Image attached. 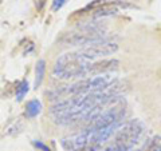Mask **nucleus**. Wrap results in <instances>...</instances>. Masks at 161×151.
<instances>
[{"label":"nucleus","mask_w":161,"mask_h":151,"mask_svg":"<svg viewBox=\"0 0 161 151\" xmlns=\"http://www.w3.org/2000/svg\"><path fill=\"white\" fill-rule=\"evenodd\" d=\"M92 62L85 59L78 51L69 52L59 56L55 62L53 70V75L57 79H86L87 78V67Z\"/></svg>","instance_id":"f257e3e1"},{"label":"nucleus","mask_w":161,"mask_h":151,"mask_svg":"<svg viewBox=\"0 0 161 151\" xmlns=\"http://www.w3.org/2000/svg\"><path fill=\"white\" fill-rule=\"evenodd\" d=\"M106 38V27L102 26V23L98 22H90L86 24L79 26L77 31L69 32L63 35L60 39V43L64 46H80L86 47L93 43L105 40Z\"/></svg>","instance_id":"f03ea898"},{"label":"nucleus","mask_w":161,"mask_h":151,"mask_svg":"<svg viewBox=\"0 0 161 151\" xmlns=\"http://www.w3.org/2000/svg\"><path fill=\"white\" fill-rule=\"evenodd\" d=\"M144 131V123L138 119L129 120L125 124H121L115 135V144L132 148Z\"/></svg>","instance_id":"7ed1b4c3"},{"label":"nucleus","mask_w":161,"mask_h":151,"mask_svg":"<svg viewBox=\"0 0 161 151\" xmlns=\"http://www.w3.org/2000/svg\"><path fill=\"white\" fill-rule=\"evenodd\" d=\"M117 51H118V44L109 39H105V40H101V42L90 44V46L82 47L78 52L85 59H87L89 62H94V60H98L103 56L113 55Z\"/></svg>","instance_id":"20e7f679"},{"label":"nucleus","mask_w":161,"mask_h":151,"mask_svg":"<svg viewBox=\"0 0 161 151\" xmlns=\"http://www.w3.org/2000/svg\"><path fill=\"white\" fill-rule=\"evenodd\" d=\"M119 62L117 59H98L89 64L87 67V78L97 76V75L112 74L118 68Z\"/></svg>","instance_id":"39448f33"},{"label":"nucleus","mask_w":161,"mask_h":151,"mask_svg":"<svg viewBox=\"0 0 161 151\" xmlns=\"http://www.w3.org/2000/svg\"><path fill=\"white\" fill-rule=\"evenodd\" d=\"M44 74H46V62L43 59L38 60L36 67H35V82H34V88L40 87L43 79H44Z\"/></svg>","instance_id":"423d86ee"},{"label":"nucleus","mask_w":161,"mask_h":151,"mask_svg":"<svg viewBox=\"0 0 161 151\" xmlns=\"http://www.w3.org/2000/svg\"><path fill=\"white\" fill-rule=\"evenodd\" d=\"M42 112V103L38 99H32L30 100L26 106V115L27 118H35Z\"/></svg>","instance_id":"0eeeda50"},{"label":"nucleus","mask_w":161,"mask_h":151,"mask_svg":"<svg viewBox=\"0 0 161 151\" xmlns=\"http://www.w3.org/2000/svg\"><path fill=\"white\" fill-rule=\"evenodd\" d=\"M28 90H30L28 82H27V80H22V82H20V84L18 86V88H16V100H18V102L23 100V98L27 95Z\"/></svg>","instance_id":"6e6552de"},{"label":"nucleus","mask_w":161,"mask_h":151,"mask_svg":"<svg viewBox=\"0 0 161 151\" xmlns=\"http://www.w3.org/2000/svg\"><path fill=\"white\" fill-rule=\"evenodd\" d=\"M66 2H67V0H54V2H53V6H51V9H53L54 12L59 11V9L62 8L64 4H66Z\"/></svg>","instance_id":"1a4fd4ad"},{"label":"nucleus","mask_w":161,"mask_h":151,"mask_svg":"<svg viewBox=\"0 0 161 151\" xmlns=\"http://www.w3.org/2000/svg\"><path fill=\"white\" fill-rule=\"evenodd\" d=\"M34 146H35V147H36V148H39L40 151H51V148H50L48 147V146H46V144H44V143H42V142H39V140H34Z\"/></svg>","instance_id":"9d476101"},{"label":"nucleus","mask_w":161,"mask_h":151,"mask_svg":"<svg viewBox=\"0 0 161 151\" xmlns=\"http://www.w3.org/2000/svg\"><path fill=\"white\" fill-rule=\"evenodd\" d=\"M46 3H47V0H35V7L38 8V11H42L44 6H46Z\"/></svg>","instance_id":"9b49d317"},{"label":"nucleus","mask_w":161,"mask_h":151,"mask_svg":"<svg viewBox=\"0 0 161 151\" xmlns=\"http://www.w3.org/2000/svg\"><path fill=\"white\" fill-rule=\"evenodd\" d=\"M140 151H142V150H140Z\"/></svg>","instance_id":"f8f14e48"}]
</instances>
